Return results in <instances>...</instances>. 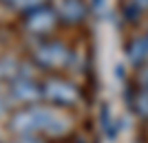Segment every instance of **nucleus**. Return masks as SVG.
<instances>
[{"label":"nucleus","instance_id":"1","mask_svg":"<svg viewBox=\"0 0 148 143\" xmlns=\"http://www.w3.org/2000/svg\"><path fill=\"white\" fill-rule=\"evenodd\" d=\"M9 130L16 137H40L47 141H58L71 134L73 121L66 110H58L53 106H25L9 115Z\"/></svg>","mask_w":148,"mask_h":143},{"label":"nucleus","instance_id":"2","mask_svg":"<svg viewBox=\"0 0 148 143\" xmlns=\"http://www.w3.org/2000/svg\"><path fill=\"white\" fill-rule=\"evenodd\" d=\"M42 99L58 110H71L80 106L82 88L66 77H47L42 79Z\"/></svg>","mask_w":148,"mask_h":143},{"label":"nucleus","instance_id":"3","mask_svg":"<svg viewBox=\"0 0 148 143\" xmlns=\"http://www.w3.org/2000/svg\"><path fill=\"white\" fill-rule=\"evenodd\" d=\"M31 60L40 70L58 73V70H64L73 62V49L66 42H60V40H42L33 49Z\"/></svg>","mask_w":148,"mask_h":143},{"label":"nucleus","instance_id":"4","mask_svg":"<svg viewBox=\"0 0 148 143\" xmlns=\"http://www.w3.org/2000/svg\"><path fill=\"white\" fill-rule=\"evenodd\" d=\"M58 24H60V20H58L56 7L51 5L36 9L31 13H25V18H22V29L33 37H47Z\"/></svg>","mask_w":148,"mask_h":143},{"label":"nucleus","instance_id":"5","mask_svg":"<svg viewBox=\"0 0 148 143\" xmlns=\"http://www.w3.org/2000/svg\"><path fill=\"white\" fill-rule=\"evenodd\" d=\"M7 95L11 97L13 101H18L20 106H36L38 101H42V81L33 79L29 73L18 77L16 81L9 84V90Z\"/></svg>","mask_w":148,"mask_h":143},{"label":"nucleus","instance_id":"6","mask_svg":"<svg viewBox=\"0 0 148 143\" xmlns=\"http://www.w3.org/2000/svg\"><path fill=\"white\" fill-rule=\"evenodd\" d=\"M56 13H58L60 24H64V26H80V24L86 22L91 9H88L86 0H58Z\"/></svg>","mask_w":148,"mask_h":143},{"label":"nucleus","instance_id":"7","mask_svg":"<svg viewBox=\"0 0 148 143\" xmlns=\"http://www.w3.org/2000/svg\"><path fill=\"white\" fill-rule=\"evenodd\" d=\"M124 57L130 68H142L148 64V35L146 33H135L128 37V42L124 46Z\"/></svg>","mask_w":148,"mask_h":143},{"label":"nucleus","instance_id":"8","mask_svg":"<svg viewBox=\"0 0 148 143\" xmlns=\"http://www.w3.org/2000/svg\"><path fill=\"white\" fill-rule=\"evenodd\" d=\"M97 128L106 141H115L119 134V119L111 106H102L97 112Z\"/></svg>","mask_w":148,"mask_h":143},{"label":"nucleus","instance_id":"9","mask_svg":"<svg viewBox=\"0 0 148 143\" xmlns=\"http://www.w3.org/2000/svg\"><path fill=\"white\" fill-rule=\"evenodd\" d=\"M128 108L139 121L148 123V90L133 88L128 93Z\"/></svg>","mask_w":148,"mask_h":143},{"label":"nucleus","instance_id":"10","mask_svg":"<svg viewBox=\"0 0 148 143\" xmlns=\"http://www.w3.org/2000/svg\"><path fill=\"white\" fill-rule=\"evenodd\" d=\"M22 64L16 60V57H2L0 60V81H16L18 77H22Z\"/></svg>","mask_w":148,"mask_h":143},{"label":"nucleus","instance_id":"11","mask_svg":"<svg viewBox=\"0 0 148 143\" xmlns=\"http://www.w3.org/2000/svg\"><path fill=\"white\" fill-rule=\"evenodd\" d=\"M51 0H16V9H18L22 16L25 13H31V11H36V9H42V7H47Z\"/></svg>","mask_w":148,"mask_h":143},{"label":"nucleus","instance_id":"12","mask_svg":"<svg viewBox=\"0 0 148 143\" xmlns=\"http://www.w3.org/2000/svg\"><path fill=\"white\" fill-rule=\"evenodd\" d=\"M133 88H139V90H148V64L142 66V68H137L135 73V84Z\"/></svg>","mask_w":148,"mask_h":143},{"label":"nucleus","instance_id":"13","mask_svg":"<svg viewBox=\"0 0 148 143\" xmlns=\"http://www.w3.org/2000/svg\"><path fill=\"white\" fill-rule=\"evenodd\" d=\"M88 9H91L97 18H104L106 9H108V2H106V0H91V2H88Z\"/></svg>","mask_w":148,"mask_h":143},{"label":"nucleus","instance_id":"14","mask_svg":"<svg viewBox=\"0 0 148 143\" xmlns=\"http://www.w3.org/2000/svg\"><path fill=\"white\" fill-rule=\"evenodd\" d=\"M7 143H51V141L40 139V137H16L13 141H7Z\"/></svg>","mask_w":148,"mask_h":143},{"label":"nucleus","instance_id":"15","mask_svg":"<svg viewBox=\"0 0 148 143\" xmlns=\"http://www.w3.org/2000/svg\"><path fill=\"white\" fill-rule=\"evenodd\" d=\"M126 2L133 5L137 11L142 13V16H146V13H148V0H126Z\"/></svg>","mask_w":148,"mask_h":143},{"label":"nucleus","instance_id":"16","mask_svg":"<svg viewBox=\"0 0 148 143\" xmlns=\"http://www.w3.org/2000/svg\"><path fill=\"white\" fill-rule=\"evenodd\" d=\"M2 2H7V5H16V0H2Z\"/></svg>","mask_w":148,"mask_h":143},{"label":"nucleus","instance_id":"17","mask_svg":"<svg viewBox=\"0 0 148 143\" xmlns=\"http://www.w3.org/2000/svg\"><path fill=\"white\" fill-rule=\"evenodd\" d=\"M146 35H148V26H146Z\"/></svg>","mask_w":148,"mask_h":143}]
</instances>
